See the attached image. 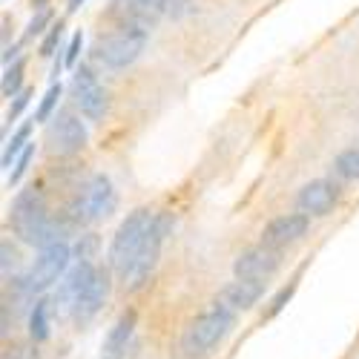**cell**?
<instances>
[{
  "instance_id": "6da1fadb",
  "label": "cell",
  "mask_w": 359,
  "mask_h": 359,
  "mask_svg": "<svg viewBox=\"0 0 359 359\" xmlns=\"http://www.w3.org/2000/svg\"><path fill=\"white\" fill-rule=\"evenodd\" d=\"M9 224L12 233L20 238V242L32 245V248H46L55 242H64L67 224L49 216V204L46 196L38 187H23L9 207Z\"/></svg>"
},
{
  "instance_id": "7a4b0ae2",
  "label": "cell",
  "mask_w": 359,
  "mask_h": 359,
  "mask_svg": "<svg viewBox=\"0 0 359 359\" xmlns=\"http://www.w3.org/2000/svg\"><path fill=\"white\" fill-rule=\"evenodd\" d=\"M236 325V311L230 305H224L222 299L207 308L204 313H198L182 334V351L190 356V359H204L210 356L224 339L227 334L233 331Z\"/></svg>"
},
{
  "instance_id": "3957f363",
  "label": "cell",
  "mask_w": 359,
  "mask_h": 359,
  "mask_svg": "<svg viewBox=\"0 0 359 359\" xmlns=\"http://www.w3.org/2000/svg\"><path fill=\"white\" fill-rule=\"evenodd\" d=\"M153 222H156V213L147 210V207H138V210H133L121 224H118L112 242H109V250H107V264L118 279H124L127 271L133 267L135 256L141 253V248L147 242Z\"/></svg>"
},
{
  "instance_id": "277c9868",
  "label": "cell",
  "mask_w": 359,
  "mask_h": 359,
  "mask_svg": "<svg viewBox=\"0 0 359 359\" xmlns=\"http://www.w3.org/2000/svg\"><path fill=\"white\" fill-rule=\"evenodd\" d=\"M69 264H72V248L67 238L64 242L46 245L38 250V259L26 271V276L15 279V287L20 296H29L35 302V293H46L49 287L64 282V276L69 273Z\"/></svg>"
},
{
  "instance_id": "5b68a950",
  "label": "cell",
  "mask_w": 359,
  "mask_h": 359,
  "mask_svg": "<svg viewBox=\"0 0 359 359\" xmlns=\"http://www.w3.org/2000/svg\"><path fill=\"white\" fill-rule=\"evenodd\" d=\"M147 41H149L147 29L115 26L112 32H107L95 41L93 57L107 69H127L141 57V52L147 49Z\"/></svg>"
},
{
  "instance_id": "8992f818",
  "label": "cell",
  "mask_w": 359,
  "mask_h": 359,
  "mask_svg": "<svg viewBox=\"0 0 359 359\" xmlns=\"http://www.w3.org/2000/svg\"><path fill=\"white\" fill-rule=\"evenodd\" d=\"M118 207V193L109 182V175L95 172L89 182L75 193V198L69 201V219L78 224H89V222H104L115 213Z\"/></svg>"
},
{
  "instance_id": "52a82bcc",
  "label": "cell",
  "mask_w": 359,
  "mask_h": 359,
  "mask_svg": "<svg viewBox=\"0 0 359 359\" xmlns=\"http://www.w3.org/2000/svg\"><path fill=\"white\" fill-rule=\"evenodd\" d=\"M172 224H175L172 213H156V222H153V227H149V236H147L141 253L135 256L133 267L127 271V276L121 279L127 290H141V287L149 282V276H153V271H156L158 256H161V248H164V242H167Z\"/></svg>"
},
{
  "instance_id": "ba28073f",
  "label": "cell",
  "mask_w": 359,
  "mask_h": 359,
  "mask_svg": "<svg viewBox=\"0 0 359 359\" xmlns=\"http://www.w3.org/2000/svg\"><path fill=\"white\" fill-rule=\"evenodd\" d=\"M72 95H75V107L81 109V115L86 118V121H104V115L109 109V95H107L104 83L98 81V75L93 72L89 64L75 67Z\"/></svg>"
},
{
  "instance_id": "9c48e42d",
  "label": "cell",
  "mask_w": 359,
  "mask_h": 359,
  "mask_svg": "<svg viewBox=\"0 0 359 359\" xmlns=\"http://www.w3.org/2000/svg\"><path fill=\"white\" fill-rule=\"evenodd\" d=\"M86 124L81 121V115L75 112H55V118L46 127V144H49V153L52 156H61V158H69L75 153L86 147Z\"/></svg>"
},
{
  "instance_id": "30bf717a",
  "label": "cell",
  "mask_w": 359,
  "mask_h": 359,
  "mask_svg": "<svg viewBox=\"0 0 359 359\" xmlns=\"http://www.w3.org/2000/svg\"><path fill=\"white\" fill-rule=\"evenodd\" d=\"M279 264H282V250L267 248V245H256V248H248L245 253L236 256L233 273H236V279L264 285L267 279H273Z\"/></svg>"
},
{
  "instance_id": "8fae6325",
  "label": "cell",
  "mask_w": 359,
  "mask_h": 359,
  "mask_svg": "<svg viewBox=\"0 0 359 359\" xmlns=\"http://www.w3.org/2000/svg\"><path fill=\"white\" fill-rule=\"evenodd\" d=\"M339 184L334 178H316V182H308L296 196V210L305 216H327L339 204Z\"/></svg>"
},
{
  "instance_id": "7c38bea8",
  "label": "cell",
  "mask_w": 359,
  "mask_h": 359,
  "mask_svg": "<svg viewBox=\"0 0 359 359\" xmlns=\"http://www.w3.org/2000/svg\"><path fill=\"white\" fill-rule=\"evenodd\" d=\"M109 18L115 26H135V29H153L164 12L158 6V0H109Z\"/></svg>"
},
{
  "instance_id": "4fadbf2b",
  "label": "cell",
  "mask_w": 359,
  "mask_h": 359,
  "mask_svg": "<svg viewBox=\"0 0 359 359\" xmlns=\"http://www.w3.org/2000/svg\"><path fill=\"white\" fill-rule=\"evenodd\" d=\"M109 273L112 271H98L89 276V282L78 290V296H75V302H72V316H75V322H89V319H95L98 316V311L107 305V296H109Z\"/></svg>"
},
{
  "instance_id": "5bb4252c",
  "label": "cell",
  "mask_w": 359,
  "mask_h": 359,
  "mask_svg": "<svg viewBox=\"0 0 359 359\" xmlns=\"http://www.w3.org/2000/svg\"><path fill=\"white\" fill-rule=\"evenodd\" d=\"M308 227H311V216L299 213V210H296V213L276 216L271 224H267V227L262 230V245L276 248V250L290 248V245H296V242H299V238H305Z\"/></svg>"
},
{
  "instance_id": "9a60e30c",
  "label": "cell",
  "mask_w": 359,
  "mask_h": 359,
  "mask_svg": "<svg viewBox=\"0 0 359 359\" xmlns=\"http://www.w3.org/2000/svg\"><path fill=\"white\" fill-rule=\"evenodd\" d=\"M133 334H135V311H127V313L118 316V322L109 327V334L104 339L101 359H124L127 348L133 342Z\"/></svg>"
},
{
  "instance_id": "2e32d148",
  "label": "cell",
  "mask_w": 359,
  "mask_h": 359,
  "mask_svg": "<svg viewBox=\"0 0 359 359\" xmlns=\"http://www.w3.org/2000/svg\"><path fill=\"white\" fill-rule=\"evenodd\" d=\"M262 293H264V285H259V282L233 279V282L222 290V296H219V299L238 313V311H250V308L259 302V299H262Z\"/></svg>"
},
{
  "instance_id": "e0dca14e",
  "label": "cell",
  "mask_w": 359,
  "mask_h": 359,
  "mask_svg": "<svg viewBox=\"0 0 359 359\" xmlns=\"http://www.w3.org/2000/svg\"><path fill=\"white\" fill-rule=\"evenodd\" d=\"M29 337H32V342L49 339V302L46 299H35L32 302V311H29Z\"/></svg>"
},
{
  "instance_id": "ac0fdd59",
  "label": "cell",
  "mask_w": 359,
  "mask_h": 359,
  "mask_svg": "<svg viewBox=\"0 0 359 359\" xmlns=\"http://www.w3.org/2000/svg\"><path fill=\"white\" fill-rule=\"evenodd\" d=\"M32 124H35V121H26V124L18 127L15 135L6 141V147H4V170H12V167H15V158H20V153L29 147V133H32Z\"/></svg>"
},
{
  "instance_id": "d6986e66",
  "label": "cell",
  "mask_w": 359,
  "mask_h": 359,
  "mask_svg": "<svg viewBox=\"0 0 359 359\" xmlns=\"http://www.w3.org/2000/svg\"><path fill=\"white\" fill-rule=\"evenodd\" d=\"M334 172L345 182H359V147L342 149V153L334 158Z\"/></svg>"
},
{
  "instance_id": "ffe728a7",
  "label": "cell",
  "mask_w": 359,
  "mask_h": 359,
  "mask_svg": "<svg viewBox=\"0 0 359 359\" xmlns=\"http://www.w3.org/2000/svg\"><path fill=\"white\" fill-rule=\"evenodd\" d=\"M61 95H64V86L61 83H52L46 93H43V98H41V104H38V109H35V118L32 121H38V124H43V121H52V112L57 109V104H61Z\"/></svg>"
},
{
  "instance_id": "44dd1931",
  "label": "cell",
  "mask_w": 359,
  "mask_h": 359,
  "mask_svg": "<svg viewBox=\"0 0 359 359\" xmlns=\"http://www.w3.org/2000/svg\"><path fill=\"white\" fill-rule=\"evenodd\" d=\"M20 83H23V61H15L4 72V95L6 98H18L20 95Z\"/></svg>"
},
{
  "instance_id": "7402d4cb",
  "label": "cell",
  "mask_w": 359,
  "mask_h": 359,
  "mask_svg": "<svg viewBox=\"0 0 359 359\" xmlns=\"http://www.w3.org/2000/svg\"><path fill=\"white\" fill-rule=\"evenodd\" d=\"M61 35H64V23L57 20V23H52V29L41 38V57H52L55 52H57V43H61Z\"/></svg>"
},
{
  "instance_id": "603a6c76",
  "label": "cell",
  "mask_w": 359,
  "mask_h": 359,
  "mask_svg": "<svg viewBox=\"0 0 359 359\" xmlns=\"http://www.w3.org/2000/svg\"><path fill=\"white\" fill-rule=\"evenodd\" d=\"M158 6L164 12V18L178 20V18H184V15L193 12V0H158Z\"/></svg>"
},
{
  "instance_id": "cb8c5ba5",
  "label": "cell",
  "mask_w": 359,
  "mask_h": 359,
  "mask_svg": "<svg viewBox=\"0 0 359 359\" xmlns=\"http://www.w3.org/2000/svg\"><path fill=\"white\" fill-rule=\"evenodd\" d=\"M32 156H35V144H29L23 153H20V158L15 161V170L9 172V187L12 184H20V178L26 175V170H29V161H32Z\"/></svg>"
},
{
  "instance_id": "d4e9b609",
  "label": "cell",
  "mask_w": 359,
  "mask_h": 359,
  "mask_svg": "<svg viewBox=\"0 0 359 359\" xmlns=\"http://www.w3.org/2000/svg\"><path fill=\"white\" fill-rule=\"evenodd\" d=\"M49 29H52V12H49V9H41V12L32 18V23H29L26 35H29V38H35V35L49 32Z\"/></svg>"
},
{
  "instance_id": "484cf974",
  "label": "cell",
  "mask_w": 359,
  "mask_h": 359,
  "mask_svg": "<svg viewBox=\"0 0 359 359\" xmlns=\"http://www.w3.org/2000/svg\"><path fill=\"white\" fill-rule=\"evenodd\" d=\"M81 49H83V32H75L64 49V67H75L78 64V57H81Z\"/></svg>"
},
{
  "instance_id": "4316f807",
  "label": "cell",
  "mask_w": 359,
  "mask_h": 359,
  "mask_svg": "<svg viewBox=\"0 0 359 359\" xmlns=\"http://www.w3.org/2000/svg\"><path fill=\"white\" fill-rule=\"evenodd\" d=\"M29 98H32V93H29V89H23V93L15 98V104L9 107V115H6V121H9V124H15L18 118H20V112L29 107Z\"/></svg>"
},
{
  "instance_id": "83f0119b",
  "label": "cell",
  "mask_w": 359,
  "mask_h": 359,
  "mask_svg": "<svg viewBox=\"0 0 359 359\" xmlns=\"http://www.w3.org/2000/svg\"><path fill=\"white\" fill-rule=\"evenodd\" d=\"M0 250H4V276H9V267L18 264V250L9 245V238H4V245H0Z\"/></svg>"
},
{
  "instance_id": "f1b7e54d",
  "label": "cell",
  "mask_w": 359,
  "mask_h": 359,
  "mask_svg": "<svg viewBox=\"0 0 359 359\" xmlns=\"http://www.w3.org/2000/svg\"><path fill=\"white\" fill-rule=\"evenodd\" d=\"M4 359H38V353L32 348H6Z\"/></svg>"
},
{
  "instance_id": "f546056e",
  "label": "cell",
  "mask_w": 359,
  "mask_h": 359,
  "mask_svg": "<svg viewBox=\"0 0 359 359\" xmlns=\"http://www.w3.org/2000/svg\"><path fill=\"white\" fill-rule=\"evenodd\" d=\"M290 296H293V285H290V287H285V290H282V293L273 299V308H271V313H279V311L285 308V302H287Z\"/></svg>"
},
{
  "instance_id": "4dcf8cb0",
  "label": "cell",
  "mask_w": 359,
  "mask_h": 359,
  "mask_svg": "<svg viewBox=\"0 0 359 359\" xmlns=\"http://www.w3.org/2000/svg\"><path fill=\"white\" fill-rule=\"evenodd\" d=\"M83 4H86V0H67V9H69V12H78Z\"/></svg>"
}]
</instances>
